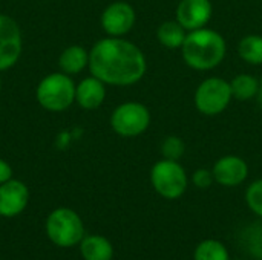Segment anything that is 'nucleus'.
Segmentation results:
<instances>
[{
    "instance_id": "5701e85b",
    "label": "nucleus",
    "mask_w": 262,
    "mask_h": 260,
    "mask_svg": "<svg viewBox=\"0 0 262 260\" xmlns=\"http://www.w3.org/2000/svg\"><path fill=\"white\" fill-rule=\"evenodd\" d=\"M192 182L196 188H209L213 182H215V178H213V173L212 170L209 169H198L193 172L192 175Z\"/></svg>"
},
{
    "instance_id": "6e6552de",
    "label": "nucleus",
    "mask_w": 262,
    "mask_h": 260,
    "mask_svg": "<svg viewBox=\"0 0 262 260\" xmlns=\"http://www.w3.org/2000/svg\"><path fill=\"white\" fill-rule=\"evenodd\" d=\"M23 48V38L20 26L14 18L6 14H0V72L12 67Z\"/></svg>"
},
{
    "instance_id": "dca6fc26",
    "label": "nucleus",
    "mask_w": 262,
    "mask_h": 260,
    "mask_svg": "<svg viewBox=\"0 0 262 260\" xmlns=\"http://www.w3.org/2000/svg\"><path fill=\"white\" fill-rule=\"evenodd\" d=\"M186 35L187 31L177 20H167L161 23L157 29V38L160 44L167 49H181Z\"/></svg>"
},
{
    "instance_id": "9b49d317",
    "label": "nucleus",
    "mask_w": 262,
    "mask_h": 260,
    "mask_svg": "<svg viewBox=\"0 0 262 260\" xmlns=\"http://www.w3.org/2000/svg\"><path fill=\"white\" fill-rule=\"evenodd\" d=\"M215 182L223 187H238L249 176L247 162L236 155L221 156L212 169Z\"/></svg>"
},
{
    "instance_id": "f3484780",
    "label": "nucleus",
    "mask_w": 262,
    "mask_h": 260,
    "mask_svg": "<svg viewBox=\"0 0 262 260\" xmlns=\"http://www.w3.org/2000/svg\"><path fill=\"white\" fill-rule=\"evenodd\" d=\"M232 97L238 101H249L258 97L259 93V80L250 74H239L230 81Z\"/></svg>"
},
{
    "instance_id": "20e7f679",
    "label": "nucleus",
    "mask_w": 262,
    "mask_h": 260,
    "mask_svg": "<svg viewBox=\"0 0 262 260\" xmlns=\"http://www.w3.org/2000/svg\"><path fill=\"white\" fill-rule=\"evenodd\" d=\"M150 184L161 198L173 201L186 193L189 178L178 161L163 158L150 169Z\"/></svg>"
},
{
    "instance_id": "393cba45",
    "label": "nucleus",
    "mask_w": 262,
    "mask_h": 260,
    "mask_svg": "<svg viewBox=\"0 0 262 260\" xmlns=\"http://www.w3.org/2000/svg\"><path fill=\"white\" fill-rule=\"evenodd\" d=\"M259 86H261V89H259V93H258V101H259V104L262 106V77H261V80H259Z\"/></svg>"
},
{
    "instance_id": "4be33fe9",
    "label": "nucleus",
    "mask_w": 262,
    "mask_h": 260,
    "mask_svg": "<svg viewBox=\"0 0 262 260\" xmlns=\"http://www.w3.org/2000/svg\"><path fill=\"white\" fill-rule=\"evenodd\" d=\"M246 202L247 207L256 215L262 218V179L253 181L246 190Z\"/></svg>"
},
{
    "instance_id": "f8f14e48",
    "label": "nucleus",
    "mask_w": 262,
    "mask_h": 260,
    "mask_svg": "<svg viewBox=\"0 0 262 260\" xmlns=\"http://www.w3.org/2000/svg\"><path fill=\"white\" fill-rule=\"evenodd\" d=\"M29 201L28 187L18 179H9L0 184V216L14 218L20 215Z\"/></svg>"
},
{
    "instance_id": "4468645a",
    "label": "nucleus",
    "mask_w": 262,
    "mask_h": 260,
    "mask_svg": "<svg viewBox=\"0 0 262 260\" xmlns=\"http://www.w3.org/2000/svg\"><path fill=\"white\" fill-rule=\"evenodd\" d=\"M80 253L84 260H112L114 247L104 236L92 234L81 239Z\"/></svg>"
},
{
    "instance_id": "b1692460",
    "label": "nucleus",
    "mask_w": 262,
    "mask_h": 260,
    "mask_svg": "<svg viewBox=\"0 0 262 260\" xmlns=\"http://www.w3.org/2000/svg\"><path fill=\"white\" fill-rule=\"evenodd\" d=\"M11 178H12V167L5 159L0 158V184L9 181Z\"/></svg>"
},
{
    "instance_id": "6ab92c4d",
    "label": "nucleus",
    "mask_w": 262,
    "mask_h": 260,
    "mask_svg": "<svg viewBox=\"0 0 262 260\" xmlns=\"http://www.w3.org/2000/svg\"><path fill=\"white\" fill-rule=\"evenodd\" d=\"M193 260H230L229 251L220 241H203L193 253Z\"/></svg>"
},
{
    "instance_id": "1a4fd4ad",
    "label": "nucleus",
    "mask_w": 262,
    "mask_h": 260,
    "mask_svg": "<svg viewBox=\"0 0 262 260\" xmlns=\"http://www.w3.org/2000/svg\"><path fill=\"white\" fill-rule=\"evenodd\" d=\"M100 21L103 31L109 37H123L132 31L137 21V14L130 3L118 0L104 8Z\"/></svg>"
},
{
    "instance_id": "423d86ee",
    "label": "nucleus",
    "mask_w": 262,
    "mask_h": 260,
    "mask_svg": "<svg viewBox=\"0 0 262 260\" xmlns=\"http://www.w3.org/2000/svg\"><path fill=\"white\" fill-rule=\"evenodd\" d=\"M230 81L221 77H209L203 80L193 95V103L196 110L206 116H216L226 112L232 103Z\"/></svg>"
},
{
    "instance_id": "ddd939ff",
    "label": "nucleus",
    "mask_w": 262,
    "mask_h": 260,
    "mask_svg": "<svg viewBox=\"0 0 262 260\" xmlns=\"http://www.w3.org/2000/svg\"><path fill=\"white\" fill-rule=\"evenodd\" d=\"M106 98V84L91 75L84 80H81L75 87V101L81 109L94 110L98 109Z\"/></svg>"
},
{
    "instance_id": "9d476101",
    "label": "nucleus",
    "mask_w": 262,
    "mask_h": 260,
    "mask_svg": "<svg viewBox=\"0 0 262 260\" xmlns=\"http://www.w3.org/2000/svg\"><path fill=\"white\" fill-rule=\"evenodd\" d=\"M213 15L210 0H180L177 6V21L189 32L207 26Z\"/></svg>"
},
{
    "instance_id": "7ed1b4c3",
    "label": "nucleus",
    "mask_w": 262,
    "mask_h": 260,
    "mask_svg": "<svg viewBox=\"0 0 262 260\" xmlns=\"http://www.w3.org/2000/svg\"><path fill=\"white\" fill-rule=\"evenodd\" d=\"M75 83L64 72L46 75L37 86L35 97L38 104L49 112H63L75 101Z\"/></svg>"
},
{
    "instance_id": "f257e3e1",
    "label": "nucleus",
    "mask_w": 262,
    "mask_h": 260,
    "mask_svg": "<svg viewBox=\"0 0 262 260\" xmlns=\"http://www.w3.org/2000/svg\"><path fill=\"white\" fill-rule=\"evenodd\" d=\"M89 70L104 84L132 86L147 70L144 52L132 41L121 37L98 40L89 51Z\"/></svg>"
},
{
    "instance_id": "a878e982",
    "label": "nucleus",
    "mask_w": 262,
    "mask_h": 260,
    "mask_svg": "<svg viewBox=\"0 0 262 260\" xmlns=\"http://www.w3.org/2000/svg\"><path fill=\"white\" fill-rule=\"evenodd\" d=\"M0 90H2V78H0Z\"/></svg>"
},
{
    "instance_id": "a211bd4d",
    "label": "nucleus",
    "mask_w": 262,
    "mask_h": 260,
    "mask_svg": "<svg viewBox=\"0 0 262 260\" xmlns=\"http://www.w3.org/2000/svg\"><path fill=\"white\" fill-rule=\"evenodd\" d=\"M238 54L241 60L252 66L262 64V35L249 34L243 37L238 43Z\"/></svg>"
},
{
    "instance_id": "412c9836",
    "label": "nucleus",
    "mask_w": 262,
    "mask_h": 260,
    "mask_svg": "<svg viewBox=\"0 0 262 260\" xmlns=\"http://www.w3.org/2000/svg\"><path fill=\"white\" fill-rule=\"evenodd\" d=\"M161 156L164 159H172V161H180L186 152V143L181 136L177 135H169L161 141L160 146Z\"/></svg>"
},
{
    "instance_id": "0eeeda50",
    "label": "nucleus",
    "mask_w": 262,
    "mask_h": 260,
    "mask_svg": "<svg viewBox=\"0 0 262 260\" xmlns=\"http://www.w3.org/2000/svg\"><path fill=\"white\" fill-rule=\"evenodd\" d=\"M152 123L150 110L138 101H127L117 106L111 115L112 130L123 138L143 135Z\"/></svg>"
},
{
    "instance_id": "39448f33",
    "label": "nucleus",
    "mask_w": 262,
    "mask_h": 260,
    "mask_svg": "<svg viewBox=\"0 0 262 260\" xmlns=\"http://www.w3.org/2000/svg\"><path fill=\"white\" fill-rule=\"evenodd\" d=\"M46 234L57 247L69 248L80 245L84 238V225L74 210L57 208L46 219Z\"/></svg>"
},
{
    "instance_id": "aec40b11",
    "label": "nucleus",
    "mask_w": 262,
    "mask_h": 260,
    "mask_svg": "<svg viewBox=\"0 0 262 260\" xmlns=\"http://www.w3.org/2000/svg\"><path fill=\"white\" fill-rule=\"evenodd\" d=\"M241 242L249 254L255 259H262V222L249 225L241 234Z\"/></svg>"
},
{
    "instance_id": "f03ea898",
    "label": "nucleus",
    "mask_w": 262,
    "mask_h": 260,
    "mask_svg": "<svg viewBox=\"0 0 262 260\" xmlns=\"http://www.w3.org/2000/svg\"><path fill=\"white\" fill-rule=\"evenodd\" d=\"M227 54L226 38L215 29L200 28L189 31L181 46L184 63L193 70H212L218 67Z\"/></svg>"
},
{
    "instance_id": "2eb2a0df",
    "label": "nucleus",
    "mask_w": 262,
    "mask_h": 260,
    "mask_svg": "<svg viewBox=\"0 0 262 260\" xmlns=\"http://www.w3.org/2000/svg\"><path fill=\"white\" fill-rule=\"evenodd\" d=\"M58 66L61 72L68 75L80 74L84 67L89 66V52L80 44L68 46L58 57Z\"/></svg>"
}]
</instances>
